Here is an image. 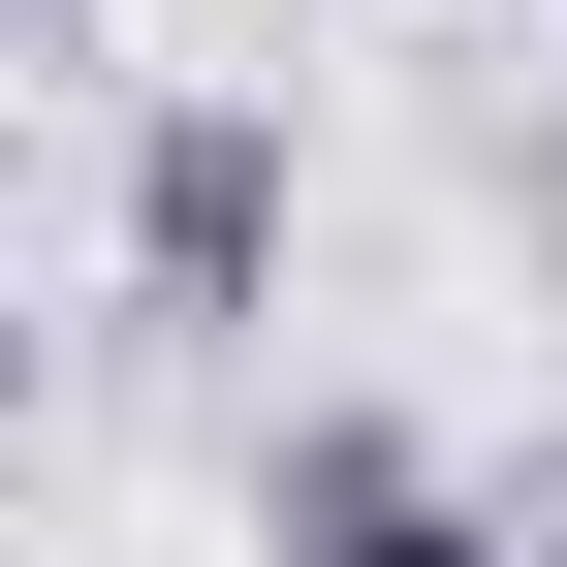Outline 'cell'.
Masks as SVG:
<instances>
[{
	"label": "cell",
	"mask_w": 567,
	"mask_h": 567,
	"mask_svg": "<svg viewBox=\"0 0 567 567\" xmlns=\"http://www.w3.org/2000/svg\"><path fill=\"white\" fill-rule=\"evenodd\" d=\"M252 221H284V158H252V126H158V189H126L158 316H221V284H252Z\"/></svg>",
	"instance_id": "obj_2"
},
{
	"label": "cell",
	"mask_w": 567,
	"mask_h": 567,
	"mask_svg": "<svg viewBox=\"0 0 567 567\" xmlns=\"http://www.w3.org/2000/svg\"><path fill=\"white\" fill-rule=\"evenodd\" d=\"M284 567H536V536L473 505V473H410V442H316L284 473Z\"/></svg>",
	"instance_id": "obj_1"
}]
</instances>
